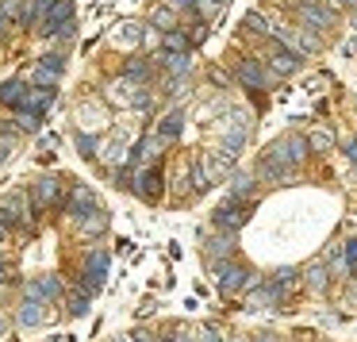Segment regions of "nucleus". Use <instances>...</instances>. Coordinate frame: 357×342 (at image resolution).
Listing matches in <instances>:
<instances>
[{
  "label": "nucleus",
  "instance_id": "a19ab883",
  "mask_svg": "<svg viewBox=\"0 0 357 342\" xmlns=\"http://www.w3.org/2000/svg\"><path fill=\"white\" fill-rule=\"evenodd\" d=\"M257 342H277V339H273V334H261V339H257Z\"/></svg>",
  "mask_w": 357,
  "mask_h": 342
},
{
  "label": "nucleus",
  "instance_id": "dca6fc26",
  "mask_svg": "<svg viewBox=\"0 0 357 342\" xmlns=\"http://www.w3.org/2000/svg\"><path fill=\"white\" fill-rule=\"evenodd\" d=\"M24 96H27V85L20 77L0 85V104H4V108H24Z\"/></svg>",
  "mask_w": 357,
  "mask_h": 342
},
{
  "label": "nucleus",
  "instance_id": "f704fd0d",
  "mask_svg": "<svg viewBox=\"0 0 357 342\" xmlns=\"http://www.w3.org/2000/svg\"><path fill=\"white\" fill-rule=\"evenodd\" d=\"M346 154H349V162L357 165V139H349V142H346Z\"/></svg>",
  "mask_w": 357,
  "mask_h": 342
},
{
  "label": "nucleus",
  "instance_id": "f03ea898",
  "mask_svg": "<svg viewBox=\"0 0 357 342\" xmlns=\"http://www.w3.org/2000/svg\"><path fill=\"white\" fill-rule=\"evenodd\" d=\"M246 219H250V204L246 200H227V204H219L215 208V216H211V223H215V231H227V235H234L238 227H246Z\"/></svg>",
  "mask_w": 357,
  "mask_h": 342
},
{
  "label": "nucleus",
  "instance_id": "79ce46f5",
  "mask_svg": "<svg viewBox=\"0 0 357 342\" xmlns=\"http://www.w3.org/2000/svg\"><path fill=\"white\" fill-rule=\"evenodd\" d=\"M4 24H8V20H4V12H0V31H4Z\"/></svg>",
  "mask_w": 357,
  "mask_h": 342
},
{
  "label": "nucleus",
  "instance_id": "4468645a",
  "mask_svg": "<svg viewBox=\"0 0 357 342\" xmlns=\"http://www.w3.org/2000/svg\"><path fill=\"white\" fill-rule=\"evenodd\" d=\"M181 127H185V108H173L169 116H165L162 124H158V131H154V135H158L162 142H173V139L181 135Z\"/></svg>",
  "mask_w": 357,
  "mask_h": 342
},
{
  "label": "nucleus",
  "instance_id": "0eeeda50",
  "mask_svg": "<svg viewBox=\"0 0 357 342\" xmlns=\"http://www.w3.org/2000/svg\"><path fill=\"white\" fill-rule=\"evenodd\" d=\"M135 193L142 196L146 204H154V200H162V170H142V173H135Z\"/></svg>",
  "mask_w": 357,
  "mask_h": 342
},
{
  "label": "nucleus",
  "instance_id": "393cba45",
  "mask_svg": "<svg viewBox=\"0 0 357 342\" xmlns=\"http://www.w3.org/2000/svg\"><path fill=\"white\" fill-rule=\"evenodd\" d=\"M139 39H142V27L139 24H123V27H119V35H116L119 47H123V43H127V47H135Z\"/></svg>",
  "mask_w": 357,
  "mask_h": 342
},
{
  "label": "nucleus",
  "instance_id": "49530a36",
  "mask_svg": "<svg viewBox=\"0 0 357 342\" xmlns=\"http://www.w3.org/2000/svg\"><path fill=\"white\" fill-rule=\"evenodd\" d=\"M354 273H357V269H354Z\"/></svg>",
  "mask_w": 357,
  "mask_h": 342
},
{
  "label": "nucleus",
  "instance_id": "9b49d317",
  "mask_svg": "<svg viewBox=\"0 0 357 342\" xmlns=\"http://www.w3.org/2000/svg\"><path fill=\"white\" fill-rule=\"evenodd\" d=\"M50 104H54V89H50V85L27 89V96H24V112H27V116H43Z\"/></svg>",
  "mask_w": 357,
  "mask_h": 342
},
{
  "label": "nucleus",
  "instance_id": "72a5a7b5",
  "mask_svg": "<svg viewBox=\"0 0 357 342\" xmlns=\"http://www.w3.org/2000/svg\"><path fill=\"white\" fill-rule=\"evenodd\" d=\"M200 342H223V339H219V331H215V327H204V331H200Z\"/></svg>",
  "mask_w": 357,
  "mask_h": 342
},
{
  "label": "nucleus",
  "instance_id": "aec40b11",
  "mask_svg": "<svg viewBox=\"0 0 357 342\" xmlns=\"http://www.w3.org/2000/svg\"><path fill=\"white\" fill-rule=\"evenodd\" d=\"M242 31L246 35H269L273 27H269V20H265L261 12H246V16H242Z\"/></svg>",
  "mask_w": 357,
  "mask_h": 342
},
{
  "label": "nucleus",
  "instance_id": "f257e3e1",
  "mask_svg": "<svg viewBox=\"0 0 357 342\" xmlns=\"http://www.w3.org/2000/svg\"><path fill=\"white\" fill-rule=\"evenodd\" d=\"M273 35H277V43H284V47H292L296 54H319V47H323V39H319L315 31H307V27H273Z\"/></svg>",
  "mask_w": 357,
  "mask_h": 342
},
{
  "label": "nucleus",
  "instance_id": "4be33fe9",
  "mask_svg": "<svg viewBox=\"0 0 357 342\" xmlns=\"http://www.w3.org/2000/svg\"><path fill=\"white\" fill-rule=\"evenodd\" d=\"M231 254H234V239H231V235H223V239H215V242L208 246V258H211L215 265H219V258H231Z\"/></svg>",
  "mask_w": 357,
  "mask_h": 342
},
{
  "label": "nucleus",
  "instance_id": "6e6552de",
  "mask_svg": "<svg viewBox=\"0 0 357 342\" xmlns=\"http://www.w3.org/2000/svg\"><path fill=\"white\" fill-rule=\"evenodd\" d=\"M70 20H73V0H58V4H54V12L47 16V24L39 27V35H47V39H54V35L62 31V27L70 24Z\"/></svg>",
  "mask_w": 357,
  "mask_h": 342
},
{
  "label": "nucleus",
  "instance_id": "473e14b6",
  "mask_svg": "<svg viewBox=\"0 0 357 342\" xmlns=\"http://www.w3.org/2000/svg\"><path fill=\"white\" fill-rule=\"evenodd\" d=\"M169 8H177V12H188V16H196V0H165Z\"/></svg>",
  "mask_w": 357,
  "mask_h": 342
},
{
  "label": "nucleus",
  "instance_id": "7c9ffc66",
  "mask_svg": "<svg viewBox=\"0 0 357 342\" xmlns=\"http://www.w3.org/2000/svg\"><path fill=\"white\" fill-rule=\"evenodd\" d=\"M77 150H81V158H96V139H89L85 131L77 135Z\"/></svg>",
  "mask_w": 357,
  "mask_h": 342
},
{
  "label": "nucleus",
  "instance_id": "ddd939ff",
  "mask_svg": "<svg viewBox=\"0 0 357 342\" xmlns=\"http://www.w3.org/2000/svg\"><path fill=\"white\" fill-rule=\"evenodd\" d=\"M62 70H66V58H62V54H47V58H43V66L31 73V77L39 81V85H54Z\"/></svg>",
  "mask_w": 357,
  "mask_h": 342
},
{
  "label": "nucleus",
  "instance_id": "cd10ccee",
  "mask_svg": "<svg viewBox=\"0 0 357 342\" xmlns=\"http://www.w3.org/2000/svg\"><path fill=\"white\" fill-rule=\"evenodd\" d=\"M89 311V292L81 288V292H73V300H70V315H85Z\"/></svg>",
  "mask_w": 357,
  "mask_h": 342
},
{
  "label": "nucleus",
  "instance_id": "2eb2a0df",
  "mask_svg": "<svg viewBox=\"0 0 357 342\" xmlns=\"http://www.w3.org/2000/svg\"><path fill=\"white\" fill-rule=\"evenodd\" d=\"M58 200V181L54 177H43L31 185V208H43V204H54Z\"/></svg>",
  "mask_w": 357,
  "mask_h": 342
},
{
  "label": "nucleus",
  "instance_id": "4c0bfd02",
  "mask_svg": "<svg viewBox=\"0 0 357 342\" xmlns=\"http://www.w3.org/2000/svg\"><path fill=\"white\" fill-rule=\"evenodd\" d=\"M173 339H177V342H196V339H192V334H188V331H173Z\"/></svg>",
  "mask_w": 357,
  "mask_h": 342
},
{
  "label": "nucleus",
  "instance_id": "1a4fd4ad",
  "mask_svg": "<svg viewBox=\"0 0 357 342\" xmlns=\"http://www.w3.org/2000/svg\"><path fill=\"white\" fill-rule=\"evenodd\" d=\"M66 211H70L73 219H85L89 211H96L93 188H89V185H73V196H70V204H66Z\"/></svg>",
  "mask_w": 357,
  "mask_h": 342
},
{
  "label": "nucleus",
  "instance_id": "c9c22d12",
  "mask_svg": "<svg viewBox=\"0 0 357 342\" xmlns=\"http://www.w3.org/2000/svg\"><path fill=\"white\" fill-rule=\"evenodd\" d=\"M208 77H211V81H215V85H227V73H223V70H211V73H208Z\"/></svg>",
  "mask_w": 357,
  "mask_h": 342
},
{
  "label": "nucleus",
  "instance_id": "f3484780",
  "mask_svg": "<svg viewBox=\"0 0 357 342\" xmlns=\"http://www.w3.org/2000/svg\"><path fill=\"white\" fill-rule=\"evenodd\" d=\"M43 319H47L43 300H39V296H27V300L20 304V323H24V327H35V323H43Z\"/></svg>",
  "mask_w": 357,
  "mask_h": 342
},
{
  "label": "nucleus",
  "instance_id": "6ab92c4d",
  "mask_svg": "<svg viewBox=\"0 0 357 342\" xmlns=\"http://www.w3.org/2000/svg\"><path fill=\"white\" fill-rule=\"evenodd\" d=\"M54 4H58V0H31V4H27V27H31V24H47V16H50V12H54Z\"/></svg>",
  "mask_w": 357,
  "mask_h": 342
},
{
  "label": "nucleus",
  "instance_id": "58836bf2",
  "mask_svg": "<svg viewBox=\"0 0 357 342\" xmlns=\"http://www.w3.org/2000/svg\"><path fill=\"white\" fill-rule=\"evenodd\" d=\"M4 242H8V227L0 223V246H4Z\"/></svg>",
  "mask_w": 357,
  "mask_h": 342
},
{
  "label": "nucleus",
  "instance_id": "a18cd8bd",
  "mask_svg": "<svg viewBox=\"0 0 357 342\" xmlns=\"http://www.w3.org/2000/svg\"><path fill=\"white\" fill-rule=\"evenodd\" d=\"M162 342H177V339H173V334H169V339H162Z\"/></svg>",
  "mask_w": 357,
  "mask_h": 342
},
{
  "label": "nucleus",
  "instance_id": "c85d7f7f",
  "mask_svg": "<svg viewBox=\"0 0 357 342\" xmlns=\"http://www.w3.org/2000/svg\"><path fill=\"white\" fill-rule=\"evenodd\" d=\"M307 288H311V292H323V288H326V269H319V265H315V269L307 273Z\"/></svg>",
  "mask_w": 357,
  "mask_h": 342
},
{
  "label": "nucleus",
  "instance_id": "ea45409f",
  "mask_svg": "<svg viewBox=\"0 0 357 342\" xmlns=\"http://www.w3.org/2000/svg\"><path fill=\"white\" fill-rule=\"evenodd\" d=\"M135 342H150V334H142V331H139V334H135Z\"/></svg>",
  "mask_w": 357,
  "mask_h": 342
},
{
  "label": "nucleus",
  "instance_id": "a211bd4d",
  "mask_svg": "<svg viewBox=\"0 0 357 342\" xmlns=\"http://www.w3.org/2000/svg\"><path fill=\"white\" fill-rule=\"evenodd\" d=\"M150 24L162 27V31H177V8H169V4H158V8L150 12Z\"/></svg>",
  "mask_w": 357,
  "mask_h": 342
},
{
  "label": "nucleus",
  "instance_id": "b1692460",
  "mask_svg": "<svg viewBox=\"0 0 357 342\" xmlns=\"http://www.w3.org/2000/svg\"><path fill=\"white\" fill-rule=\"evenodd\" d=\"M0 12H4V20H20V24H27L24 0H4V4H0Z\"/></svg>",
  "mask_w": 357,
  "mask_h": 342
},
{
  "label": "nucleus",
  "instance_id": "c756f323",
  "mask_svg": "<svg viewBox=\"0 0 357 342\" xmlns=\"http://www.w3.org/2000/svg\"><path fill=\"white\" fill-rule=\"evenodd\" d=\"M342 262H346V269H357V239H349L342 246Z\"/></svg>",
  "mask_w": 357,
  "mask_h": 342
},
{
  "label": "nucleus",
  "instance_id": "20e7f679",
  "mask_svg": "<svg viewBox=\"0 0 357 342\" xmlns=\"http://www.w3.org/2000/svg\"><path fill=\"white\" fill-rule=\"evenodd\" d=\"M296 16L307 24V31H331L334 27V12L326 8L323 0H300L296 4Z\"/></svg>",
  "mask_w": 357,
  "mask_h": 342
},
{
  "label": "nucleus",
  "instance_id": "f8f14e48",
  "mask_svg": "<svg viewBox=\"0 0 357 342\" xmlns=\"http://www.w3.org/2000/svg\"><path fill=\"white\" fill-rule=\"evenodd\" d=\"M27 296H39V300H58V296H62V277L43 273L39 281H31V285H27Z\"/></svg>",
  "mask_w": 357,
  "mask_h": 342
},
{
  "label": "nucleus",
  "instance_id": "c03bdc74",
  "mask_svg": "<svg viewBox=\"0 0 357 342\" xmlns=\"http://www.w3.org/2000/svg\"><path fill=\"white\" fill-rule=\"evenodd\" d=\"M116 342H135V334H131V339H116Z\"/></svg>",
  "mask_w": 357,
  "mask_h": 342
},
{
  "label": "nucleus",
  "instance_id": "39448f33",
  "mask_svg": "<svg viewBox=\"0 0 357 342\" xmlns=\"http://www.w3.org/2000/svg\"><path fill=\"white\" fill-rule=\"evenodd\" d=\"M234 77H238L250 93H265V89H269V73H265V66L257 62V58H242V62H234Z\"/></svg>",
  "mask_w": 357,
  "mask_h": 342
},
{
  "label": "nucleus",
  "instance_id": "e433bc0d",
  "mask_svg": "<svg viewBox=\"0 0 357 342\" xmlns=\"http://www.w3.org/2000/svg\"><path fill=\"white\" fill-rule=\"evenodd\" d=\"M8 154H12V142H0V165L8 162Z\"/></svg>",
  "mask_w": 357,
  "mask_h": 342
},
{
  "label": "nucleus",
  "instance_id": "412c9836",
  "mask_svg": "<svg viewBox=\"0 0 357 342\" xmlns=\"http://www.w3.org/2000/svg\"><path fill=\"white\" fill-rule=\"evenodd\" d=\"M77 227H81V235H100L104 227H108V216H104V211L96 208V211H89L85 219H77Z\"/></svg>",
  "mask_w": 357,
  "mask_h": 342
},
{
  "label": "nucleus",
  "instance_id": "37998d69",
  "mask_svg": "<svg viewBox=\"0 0 357 342\" xmlns=\"http://www.w3.org/2000/svg\"><path fill=\"white\" fill-rule=\"evenodd\" d=\"M4 331H8V323H4V319H0V334H4Z\"/></svg>",
  "mask_w": 357,
  "mask_h": 342
},
{
  "label": "nucleus",
  "instance_id": "9d476101",
  "mask_svg": "<svg viewBox=\"0 0 357 342\" xmlns=\"http://www.w3.org/2000/svg\"><path fill=\"white\" fill-rule=\"evenodd\" d=\"M158 62H162L165 73H173V77H188V73H192V54H188V50H165Z\"/></svg>",
  "mask_w": 357,
  "mask_h": 342
},
{
  "label": "nucleus",
  "instance_id": "7ed1b4c3",
  "mask_svg": "<svg viewBox=\"0 0 357 342\" xmlns=\"http://www.w3.org/2000/svg\"><path fill=\"white\" fill-rule=\"evenodd\" d=\"M215 273H219V292L223 296H234V292H242V288H254L257 285V277L250 269H242V265H215Z\"/></svg>",
  "mask_w": 357,
  "mask_h": 342
},
{
  "label": "nucleus",
  "instance_id": "423d86ee",
  "mask_svg": "<svg viewBox=\"0 0 357 342\" xmlns=\"http://www.w3.org/2000/svg\"><path fill=\"white\" fill-rule=\"evenodd\" d=\"M269 70L277 73V77H292V73L303 70V54H296L292 47H284V43H277L269 54Z\"/></svg>",
  "mask_w": 357,
  "mask_h": 342
},
{
  "label": "nucleus",
  "instance_id": "2f4dec72",
  "mask_svg": "<svg viewBox=\"0 0 357 342\" xmlns=\"http://www.w3.org/2000/svg\"><path fill=\"white\" fill-rule=\"evenodd\" d=\"M334 147V139L326 131H319V135H311V150H331Z\"/></svg>",
  "mask_w": 357,
  "mask_h": 342
},
{
  "label": "nucleus",
  "instance_id": "a878e982",
  "mask_svg": "<svg viewBox=\"0 0 357 342\" xmlns=\"http://www.w3.org/2000/svg\"><path fill=\"white\" fill-rule=\"evenodd\" d=\"M150 70H154L150 62H142V58H135V62L127 66V81H146V77H150Z\"/></svg>",
  "mask_w": 357,
  "mask_h": 342
},
{
  "label": "nucleus",
  "instance_id": "5701e85b",
  "mask_svg": "<svg viewBox=\"0 0 357 342\" xmlns=\"http://www.w3.org/2000/svg\"><path fill=\"white\" fill-rule=\"evenodd\" d=\"M231 196H234V200H246V196H254V177H250V173H234Z\"/></svg>",
  "mask_w": 357,
  "mask_h": 342
},
{
  "label": "nucleus",
  "instance_id": "bb28decb",
  "mask_svg": "<svg viewBox=\"0 0 357 342\" xmlns=\"http://www.w3.org/2000/svg\"><path fill=\"white\" fill-rule=\"evenodd\" d=\"M165 50H188L192 47V39H188V35H181V31H165Z\"/></svg>",
  "mask_w": 357,
  "mask_h": 342
}]
</instances>
